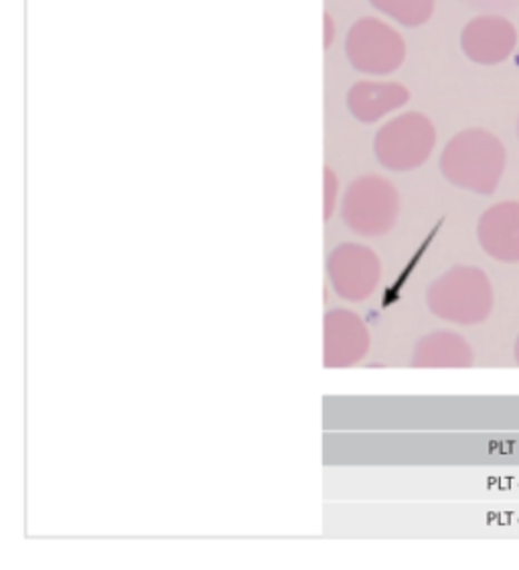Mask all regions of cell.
Masks as SVG:
<instances>
[{
  "mask_svg": "<svg viewBox=\"0 0 519 570\" xmlns=\"http://www.w3.org/2000/svg\"><path fill=\"white\" fill-rule=\"evenodd\" d=\"M506 160L508 153L496 135L487 130H464L452 138L442 153V173L463 189L491 195L503 177Z\"/></svg>",
  "mask_w": 519,
  "mask_h": 570,
  "instance_id": "6da1fadb",
  "label": "cell"
},
{
  "mask_svg": "<svg viewBox=\"0 0 519 570\" xmlns=\"http://www.w3.org/2000/svg\"><path fill=\"white\" fill-rule=\"evenodd\" d=\"M513 360L519 365V335L516 337V343H513Z\"/></svg>",
  "mask_w": 519,
  "mask_h": 570,
  "instance_id": "8992f818",
  "label": "cell"
},
{
  "mask_svg": "<svg viewBox=\"0 0 519 570\" xmlns=\"http://www.w3.org/2000/svg\"><path fill=\"white\" fill-rule=\"evenodd\" d=\"M518 43L516 27L503 17H477L464 27L463 49L481 66H496L511 56Z\"/></svg>",
  "mask_w": 519,
  "mask_h": 570,
  "instance_id": "3957f363",
  "label": "cell"
},
{
  "mask_svg": "<svg viewBox=\"0 0 519 570\" xmlns=\"http://www.w3.org/2000/svg\"><path fill=\"white\" fill-rule=\"evenodd\" d=\"M518 135H519V122H518Z\"/></svg>",
  "mask_w": 519,
  "mask_h": 570,
  "instance_id": "52a82bcc",
  "label": "cell"
},
{
  "mask_svg": "<svg viewBox=\"0 0 519 570\" xmlns=\"http://www.w3.org/2000/svg\"><path fill=\"white\" fill-rule=\"evenodd\" d=\"M477 238L487 256L501 264H519V202H501L479 219Z\"/></svg>",
  "mask_w": 519,
  "mask_h": 570,
  "instance_id": "277c9868",
  "label": "cell"
},
{
  "mask_svg": "<svg viewBox=\"0 0 519 570\" xmlns=\"http://www.w3.org/2000/svg\"><path fill=\"white\" fill-rule=\"evenodd\" d=\"M424 345V362L442 367H469L474 355L471 345L457 333H437Z\"/></svg>",
  "mask_w": 519,
  "mask_h": 570,
  "instance_id": "5b68a950",
  "label": "cell"
},
{
  "mask_svg": "<svg viewBox=\"0 0 519 570\" xmlns=\"http://www.w3.org/2000/svg\"><path fill=\"white\" fill-rule=\"evenodd\" d=\"M430 307L457 325H481L496 307V291L486 271L457 266L430 288Z\"/></svg>",
  "mask_w": 519,
  "mask_h": 570,
  "instance_id": "7a4b0ae2",
  "label": "cell"
}]
</instances>
